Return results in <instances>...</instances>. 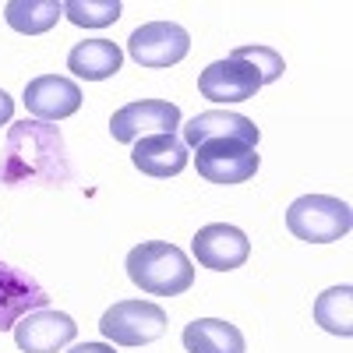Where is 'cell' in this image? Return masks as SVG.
Here are the masks:
<instances>
[{"mask_svg":"<svg viewBox=\"0 0 353 353\" xmlns=\"http://www.w3.org/2000/svg\"><path fill=\"white\" fill-rule=\"evenodd\" d=\"M71 181V163H68V145L57 124L46 121H25L11 124L4 152H0V184L18 188V184H64Z\"/></svg>","mask_w":353,"mask_h":353,"instance_id":"6da1fadb","label":"cell"},{"mask_svg":"<svg viewBox=\"0 0 353 353\" xmlns=\"http://www.w3.org/2000/svg\"><path fill=\"white\" fill-rule=\"evenodd\" d=\"M128 279L152 297H181L194 286L191 258L166 241H145L128 254Z\"/></svg>","mask_w":353,"mask_h":353,"instance_id":"7a4b0ae2","label":"cell"},{"mask_svg":"<svg viewBox=\"0 0 353 353\" xmlns=\"http://www.w3.org/2000/svg\"><path fill=\"white\" fill-rule=\"evenodd\" d=\"M286 226L297 241L332 244V241H343L350 233L353 212H350L346 201H339L332 194H304L286 209Z\"/></svg>","mask_w":353,"mask_h":353,"instance_id":"3957f363","label":"cell"},{"mask_svg":"<svg viewBox=\"0 0 353 353\" xmlns=\"http://www.w3.org/2000/svg\"><path fill=\"white\" fill-rule=\"evenodd\" d=\"M99 332L117 346H145L166 332V311L152 301H117L103 318Z\"/></svg>","mask_w":353,"mask_h":353,"instance_id":"277c9868","label":"cell"},{"mask_svg":"<svg viewBox=\"0 0 353 353\" xmlns=\"http://www.w3.org/2000/svg\"><path fill=\"white\" fill-rule=\"evenodd\" d=\"M194 166L209 184H244L258 173V152L237 138H209L194 149Z\"/></svg>","mask_w":353,"mask_h":353,"instance_id":"5b68a950","label":"cell"},{"mask_svg":"<svg viewBox=\"0 0 353 353\" xmlns=\"http://www.w3.org/2000/svg\"><path fill=\"white\" fill-rule=\"evenodd\" d=\"M191 50V36L176 21H149L131 32L128 53L141 68H173Z\"/></svg>","mask_w":353,"mask_h":353,"instance_id":"8992f818","label":"cell"},{"mask_svg":"<svg viewBox=\"0 0 353 353\" xmlns=\"http://www.w3.org/2000/svg\"><path fill=\"white\" fill-rule=\"evenodd\" d=\"M176 128H181V110L166 99L128 103L124 110H117L113 121H110L113 141H124V145H134V141L152 138V134H173Z\"/></svg>","mask_w":353,"mask_h":353,"instance_id":"52a82bcc","label":"cell"},{"mask_svg":"<svg viewBox=\"0 0 353 353\" xmlns=\"http://www.w3.org/2000/svg\"><path fill=\"white\" fill-rule=\"evenodd\" d=\"M191 251L198 258V265L212 272H230V269H241L251 254V244L244 237V230L230 226V223H209L194 233Z\"/></svg>","mask_w":353,"mask_h":353,"instance_id":"ba28073f","label":"cell"},{"mask_svg":"<svg viewBox=\"0 0 353 353\" xmlns=\"http://www.w3.org/2000/svg\"><path fill=\"white\" fill-rule=\"evenodd\" d=\"M261 85H265L261 74L248 61H237V57L216 61V64H209L198 74L201 96L212 99V103H244V99H254Z\"/></svg>","mask_w":353,"mask_h":353,"instance_id":"9c48e42d","label":"cell"},{"mask_svg":"<svg viewBox=\"0 0 353 353\" xmlns=\"http://www.w3.org/2000/svg\"><path fill=\"white\" fill-rule=\"evenodd\" d=\"M74 336H78L74 318L64 311H46V307L25 314L14 325V343L21 353H57L68 343H74Z\"/></svg>","mask_w":353,"mask_h":353,"instance_id":"30bf717a","label":"cell"},{"mask_svg":"<svg viewBox=\"0 0 353 353\" xmlns=\"http://www.w3.org/2000/svg\"><path fill=\"white\" fill-rule=\"evenodd\" d=\"M50 304L46 290L21 269L0 261V332L14 329L25 314L43 311Z\"/></svg>","mask_w":353,"mask_h":353,"instance_id":"8fae6325","label":"cell"},{"mask_svg":"<svg viewBox=\"0 0 353 353\" xmlns=\"http://www.w3.org/2000/svg\"><path fill=\"white\" fill-rule=\"evenodd\" d=\"M25 106L32 113V121H46V124L64 121V117L81 110V88L71 78L43 74L25 85Z\"/></svg>","mask_w":353,"mask_h":353,"instance_id":"7c38bea8","label":"cell"},{"mask_svg":"<svg viewBox=\"0 0 353 353\" xmlns=\"http://www.w3.org/2000/svg\"><path fill=\"white\" fill-rule=\"evenodd\" d=\"M209 138H237L244 145H258L261 131L254 128V121H248V117L241 113H230V110H205L198 117H191V121L184 124V145L188 149H198L201 141H209Z\"/></svg>","mask_w":353,"mask_h":353,"instance_id":"4fadbf2b","label":"cell"},{"mask_svg":"<svg viewBox=\"0 0 353 353\" xmlns=\"http://www.w3.org/2000/svg\"><path fill=\"white\" fill-rule=\"evenodd\" d=\"M188 145L176 138V134H152V138H141L134 141L131 149V163L134 170L149 173V176H176L188 166Z\"/></svg>","mask_w":353,"mask_h":353,"instance_id":"5bb4252c","label":"cell"},{"mask_svg":"<svg viewBox=\"0 0 353 353\" xmlns=\"http://www.w3.org/2000/svg\"><path fill=\"white\" fill-rule=\"evenodd\" d=\"M121 64H124V53L113 39H85L68 53V71L85 81H103L121 71Z\"/></svg>","mask_w":353,"mask_h":353,"instance_id":"9a60e30c","label":"cell"},{"mask_svg":"<svg viewBox=\"0 0 353 353\" xmlns=\"http://www.w3.org/2000/svg\"><path fill=\"white\" fill-rule=\"evenodd\" d=\"M184 350L188 353H244V332L219 318H198L184 329Z\"/></svg>","mask_w":353,"mask_h":353,"instance_id":"2e32d148","label":"cell"},{"mask_svg":"<svg viewBox=\"0 0 353 353\" xmlns=\"http://www.w3.org/2000/svg\"><path fill=\"white\" fill-rule=\"evenodd\" d=\"M4 18L14 32L21 36H39L64 18V4L61 0H11L4 8Z\"/></svg>","mask_w":353,"mask_h":353,"instance_id":"e0dca14e","label":"cell"},{"mask_svg":"<svg viewBox=\"0 0 353 353\" xmlns=\"http://www.w3.org/2000/svg\"><path fill=\"white\" fill-rule=\"evenodd\" d=\"M314 321L325 332L350 339L353 336V290L350 286H332L314 301Z\"/></svg>","mask_w":353,"mask_h":353,"instance_id":"ac0fdd59","label":"cell"},{"mask_svg":"<svg viewBox=\"0 0 353 353\" xmlns=\"http://www.w3.org/2000/svg\"><path fill=\"white\" fill-rule=\"evenodd\" d=\"M64 18L78 28H103L121 18V0H68Z\"/></svg>","mask_w":353,"mask_h":353,"instance_id":"d6986e66","label":"cell"},{"mask_svg":"<svg viewBox=\"0 0 353 353\" xmlns=\"http://www.w3.org/2000/svg\"><path fill=\"white\" fill-rule=\"evenodd\" d=\"M230 57H237V61H248V64L261 74V81H265V85L276 81V78H283V71H286L283 57H279L272 46H237Z\"/></svg>","mask_w":353,"mask_h":353,"instance_id":"ffe728a7","label":"cell"},{"mask_svg":"<svg viewBox=\"0 0 353 353\" xmlns=\"http://www.w3.org/2000/svg\"><path fill=\"white\" fill-rule=\"evenodd\" d=\"M11 113H14V99L4 92V88H0V128L11 121Z\"/></svg>","mask_w":353,"mask_h":353,"instance_id":"44dd1931","label":"cell"},{"mask_svg":"<svg viewBox=\"0 0 353 353\" xmlns=\"http://www.w3.org/2000/svg\"><path fill=\"white\" fill-rule=\"evenodd\" d=\"M68 353H113V346H106V343H78Z\"/></svg>","mask_w":353,"mask_h":353,"instance_id":"7402d4cb","label":"cell"}]
</instances>
